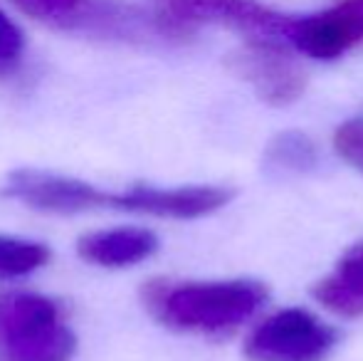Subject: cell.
<instances>
[{
	"label": "cell",
	"mask_w": 363,
	"mask_h": 361,
	"mask_svg": "<svg viewBox=\"0 0 363 361\" xmlns=\"http://www.w3.org/2000/svg\"><path fill=\"white\" fill-rule=\"evenodd\" d=\"M153 322L178 334L228 337L267 304L269 289L259 279H168L153 277L139 292Z\"/></svg>",
	"instance_id": "obj_1"
},
{
	"label": "cell",
	"mask_w": 363,
	"mask_h": 361,
	"mask_svg": "<svg viewBox=\"0 0 363 361\" xmlns=\"http://www.w3.org/2000/svg\"><path fill=\"white\" fill-rule=\"evenodd\" d=\"M74 352L62 304L40 292H0V361H69Z\"/></svg>",
	"instance_id": "obj_2"
},
{
	"label": "cell",
	"mask_w": 363,
	"mask_h": 361,
	"mask_svg": "<svg viewBox=\"0 0 363 361\" xmlns=\"http://www.w3.org/2000/svg\"><path fill=\"white\" fill-rule=\"evenodd\" d=\"M158 18L178 40H186L201 25H223L247 38L287 43L294 18L257 0H161Z\"/></svg>",
	"instance_id": "obj_3"
},
{
	"label": "cell",
	"mask_w": 363,
	"mask_h": 361,
	"mask_svg": "<svg viewBox=\"0 0 363 361\" xmlns=\"http://www.w3.org/2000/svg\"><path fill=\"white\" fill-rule=\"evenodd\" d=\"M339 344V332L301 307L264 317L245 339L247 361H326Z\"/></svg>",
	"instance_id": "obj_4"
},
{
	"label": "cell",
	"mask_w": 363,
	"mask_h": 361,
	"mask_svg": "<svg viewBox=\"0 0 363 361\" xmlns=\"http://www.w3.org/2000/svg\"><path fill=\"white\" fill-rule=\"evenodd\" d=\"M235 191L216 183L188 186H158V183H129L121 191H109L106 211L139 213L166 221H198L218 213L233 201Z\"/></svg>",
	"instance_id": "obj_5"
},
{
	"label": "cell",
	"mask_w": 363,
	"mask_h": 361,
	"mask_svg": "<svg viewBox=\"0 0 363 361\" xmlns=\"http://www.w3.org/2000/svg\"><path fill=\"white\" fill-rule=\"evenodd\" d=\"M0 196L48 216H79L89 211H106L109 191L55 171L15 169L0 183Z\"/></svg>",
	"instance_id": "obj_6"
},
{
	"label": "cell",
	"mask_w": 363,
	"mask_h": 361,
	"mask_svg": "<svg viewBox=\"0 0 363 361\" xmlns=\"http://www.w3.org/2000/svg\"><path fill=\"white\" fill-rule=\"evenodd\" d=\"M230 67L272 106H287L306 89L304 70L279 40L250 38L230 57Z\"/></svg>",
	"instance_id": "obj_7"
},
{
	"label": "cell",
	"mask_w": 363,
	"mask_h": 361,
	"mask_svg": "<svg viewBox=\"0 0 363 361\" xmlns=\"http://www.w3.org/2000/svg\"><path fill=\"white\" fill-rule=\"evenodd\" d=\"M287 43L311 60L344 57L363 45V0H336L314 15L294 18Z\"/></svg>",
	"instance_id": "obj_8"
},
{
	"label": "cell",
	"mask_w": 363,
	"mask_h": 361,
	"mask_svg": "<svg viewBox=\"0 0 363 361\" xmlns=\"http://www.w3.org/2000/svg\"><path fill=\"white\" fill-rule=\"evenodd\" d=\"M77 255L101 270H126L148 260L158 250V235L148 228H104L77 238Z\"/></svg>",
	"instance_id": "obj_9"
},
{
	"label": "cell",
	"mask_w": 363,
	"mask_h": 361,
	"mask_svg": "<svg viewBox=\"0 0 363 361\" xmlns=\"http://www.w3.org/2000/svg\"><path fill=\"white\" fill-rule=\"evenodd\" d=\"M311 294L339 317H363V243L349 248L334 270L311 287Z\"/></svg>",
	"instance_id": "obj_10"
},
{
	"label": "cell",
	"mask_w": 363,
	"mask_h": 361,
	"mask_svg": "<svg viewBox=\"0 0 363 361\" xmlns=\"http://www.w3.org/2000/svg\"><path fill=\"white\" fill-rule=\"evenodd\" d=\"M23 13L45 25L96 35L109 0H15Z\"/></svg>",
	"instance_id": "obj_11"
},
{
	"label": "cell",
	"mask_w": 363,
	"mask_h": 361,
	"mask_svg": "<svg viewBox=\"0 0 363 361\" xmlns=\"http://www.w3.org/2000/svg\"><path fill=\"white\" fill-rule=\"evenodd\" d=\"M52 257L48 243L0 233V279H20L43 270Z\"/></svg>",
	"instance_id": "obj_12"
},
{
	"label": "cell",
	"mask_w": 363,
	"mask_h": 361,
	"mask_svg": "<svg viewBox=\"0 0 363 361\" xmlns=\"http://www.w3.org/2000/svg\"><path fill=\"white\" fill-rule=\"evenodd\" d=\"M316 159L319 154H316L314 141L299 131L277 134L264 151V166L277 174H304L314 169Z\"/></svg>",
	"instance_id": "obj_13"
},
{
	"label": "cell",
	"mask_w": 363,
	"mask_h": 361,
	"mask_svg": "<svg viewBox=\"0 0 363 361\" xmlns=\"http://www.w3.org/2000/svg\"><path fill=\"white\" fill-rule=\"evenodd\" d=\"M25 35L20 25L0 8V79L13 77L25 60Z\"/></svg>",
	"instance_id": "obj_14"
},
{
	"label": "cell",
	"mask_w": 363,
	"mask_h": 361,
	"mask_svg": "<svg viewBox=\"0 0 363 361\" xmlns=\"http://www.w3.org/2000/svg\"><path fill=\"white\" fill-rule=\"evenodd\" d=\"M334 149L351 169L363 176V116L349 119L334 131Z\"/></svg>",
	"instance_id": "obj_15"
}]
</instances>
